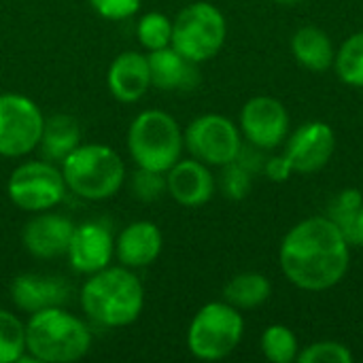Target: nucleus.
I'll list each match as a JSON object with an SVG mask.
<instances>
[{
  "mask_svg": "<svg viewBox=\"0 0 363 363\" xmlns=\"http://www.w3.org/2000/svg\"><path fill=\"white\" fill-rule=\"evenodd\" d=\"M359 206H363V194L355 187H347L342 191H338L332 202H330V208H328V217L338 223L340 219H345L347 215L355 213Z\"/></svg>",
  "mask_w": 363,
  "mask_h": 363,
  "instance_id": "31",
  "label": "nucleus"
},
{
  "mask_svg": "<svg viewBox=\"0 0 363 363\" xmlns=\"http://www.w3.org/2000/svg\"><path fill=\"white\" fill-rule=\"evenodd\" d=\"M291 53L306 70L325 72L334 66L336 47L330 34L317 26H302L291 36Z\"/></svg>",
  "mask_w": 363,
  "mask_h": 363,
  "instance_id": "20",
  "label": "nucleus"
},
{
  "mask_svg": "<svg viewBox=\"0 0 363 363\" xmlns=\"http://www.w3.org/2000/svg\"><path fill=\"white\" fill-rule=\"evenodd\" d=\"M238 128L249 145L270 151L285 143L289 132V113L281 100L272 96H255L240 108Z\"/></svg>",
  "mask_w": 363,
  "mask_h": 363,
  "instance_id": "11",
  "label": "nucleus"
},
{
  "mask_svg": "<svg viewBox=\"0 0 363 363\" xmlns=\"http://www.w3.org/2000/svg\"><path fill=\"white\" fill-rule=\"evenodd\" d=\"M274 2H279V4H298L302 0H274Z\"/></svg>",
  "mask_w": 363,
  "mask_h": 363,
  "instance_id": "34",
  "label": "nucleus"
},
{
  "mask_svg": "<svg viewBox=\"0 0 363 363\" xmlns=\"http://www.w3.org/2000/svg\"><path fill=\"white\" fill-rule=\"evenodd\" d=\"M245 334V319L238 308L223 302L204 304L187 328V349L196 359L219 362L236 351Z\"/></svg>",
  "mask_w": 363,
  "mask_h": 363,
  "instance_id": "6",
  "label": "nucleus"
},
{
  "mask_svg": "<svg viewBox=\"0 0 363 363\" xmlns=\"http://www.w3.org/2000/svg\"><path fill=\"white\" fill-rule=\"evenodd\" d=\"M130 191L140 202H155L168 194L166 172H155L147 168H136L130 177Z\"/></svg>",
  "mask_w": 363,
  "mask_h": 363,
  "instance_id": "28",
  "label": "nucleus"
},
{
  "mask_svg": "<svg viewBox=\"0 0 363 363\" xmlns=\"http://www.w3.org/2000/svg\"><path fill=\"white\" fill-rule=\"evenodd\" d=\"M81 145V123L72 115H51L43 123L38 149L45 160L60 162Z\"/></svg>",
  "mask_w": 363,
  "mask_h": 363,
  "instance_id": "21",
  "label": "nucleus"
},
{
  "mask_svg": "<svg viewBox=\"0 0 363 363\" xmlns=\"http://www.w3.org/2000/svg\"><path fill=\"white\" fill-rule=\"evenodd\" d=\"M143 0H89L91 9L111 21H121V19H130L138 13Z\"/></svg>",
  "mask_w": 363,
  "mask_h": 363,
  "instance_id": "30",
  "label": "nucleus"
},
{
  "mask_svg": "<svg viewBox=\"0 0 363 363\" xmlns=\"http://www.w3.org/2000/svg\"><path fill=\"white\" fill-rule=\"evenodd\" d=\"M279 264L285 279L304 291H328L342 283L351 266V245L328 217H308L283 238Z\"/></svg>",
  "mask_w": 363,
  "mask_h": 363,
  "instance_id": "1",
  "label": "nucleus"
},
{
  "mask_svg": "<svg viewBox=\"0 0 363 363\" xmlns=\"http://www.w3.org/2000/svg\"><path fill=\"white\" fill-rule=\"evenodd\" d=\"M106 85L115 100L125 102V104L138 102L151 87V72H149L147 55L138 51L119 53L108 66Z\"/></svg>",
  "mask_w": 363,
  "mask_h": 363,
  "instance_id": "17",
  "label": "nucleus"
},
{
  "mask_svg": "<svg viewBox=\"0 0 363 363\" xmlns=\"http://www.w3.org/2000/svg\"><path fill=\"white\" fill-rule=\"evenodd\" d=\"M334 70L345 85L363 87V32L351 34L336 49Z\"/></svg>",
  "mask_w": 363,
  "mask_h": 363,
  "instance_id": "23",
  "label": "nucleus"
},
{
  "mask_svg": "<svg viewBox=\"0 0 363 363\" xmlns=\"http://www.w3.org/2000/svg\"><path fill=\"white\" fill-rule=\"evenodd\" d=\"M91 349L89 328L64 306L32 313L26 323V351L34 362H79Z\"/></svg>",
  "mask_w": 363,
  "mask_h": 363,
  "instance_id": "3",
  "label": "nucleus"
},
{
  "mask_svg": "<svg viewBox=\"0 0 363 363\" xmlns=\"http://www.w3.org/2000/svg\"><path fill=\"white\" fill-rule=\"evenodd\" d=\"M45 117L34 100L21 94H0V155L23 157L38 147Z\"/></svg>",
  "mask_w": 363,
  "mask_h": 363,
  "instance_id": "10",
  "label": "nucleus"
},
{
  "mask_svg": "<svg viewBox=\"0 0 363 363\" xmlns=\"http://www.w3.org/2000/svg\"><path fill=\"white\" fill-rule=\"evenodd\" d=\"M11 300L23 313H38L53 306H64L70 300V285L62 277L51 274H19L11 283Z\"/></svg>",
  "mask_w": 363,
  "mask_h": 363,
  "instance_id": "15",
  "label": "nucleus"
},
{
  "mask_svg": "<svg viewBox=\"0 0 363 363\" xmlns=\"http://www.w3.org/2000/svg\"><path fill=\"white\" fill-rule=\"evenodd\" d=\"M74 232V223L57 213H36L21 232V240L26 251L38 259H53L66 255L70 238Z\"/></svg>",
  "mask_w": 363,
  "mask_h": 363,
  "instance_id": "14",
  "label": "nucleus"
},
{
  "mask_svg": "<svg viewBox=\"0 0 363 363\" xmlns=\"http://www.w3.org/2000/svg\"><path fill=\"white\" fill-rule=\"evenodd\" d=\"M149 72L151 85L162 91H189L200 83L198 64L183 57L172 45L149 51Z\"/></svg>",
  "mask_w": 363,
  "mask_h": 363,
  "instance_id": "19",
  "label": "nucleus"
},
{
  "mask_svg": "<svg viewBox=\"0 0 363 363\" xmlns=\"http://www.w3.org/2000/svg\"><path fill=\"white\" fill-rule=\"evenodd\" d=\"M300 363H353L355 362V355L353 351L338 342V340H319V342H313L308 347H304L300 353H298V359Z\"/></svg>",
  "mask_w": 363,
  "mask_h": 363,
  "instance_id": "27",
  "label": "nucleus"
},
{
  "mask_svg": "<svg viewBox=\"0 0 363 363\" xmlns=\"http://www.w3.org/2000/svg\"><path fill=\"white\" fill-rule=\"evenodd\" d=\"M183 149V130L166 111H143L128 128V153L138 168L168 172L181 160Z\"/></svg>",
  "mask_w": 363,
  "mask_h": 363,
  "instance_id": "5",
  "label": "nucleus"
},
{
  "mask_svg": "<svg viewBox=\"0 0 363 363\" xmlns=\"http://www.w3.org/2000/svg\"><path fill=\"white\" fill-rule=\"evenodd\" d=\"M351 247H363V206L336 223Z\"/></svg>",
  "mask_w": 363,
  "mask_h": 363,
  "instance_id": "32",
  "label": "nucleus"
},
{
  "mask_svg": "<svg viewBox=\"0 0 363 363\" xmlns=\"http://www.w3.org/2000/svg\"><path fill=\"white\" fill-rule=\"evenodd\" d=\"M264 174L272 183H285L294 174V168H291V164L287 162L285 155H272V157H268L264 162Z\"/></svg>",
  "mask_w": 363,
  "mask_h": 363,
  "instance_id": "33",
  "label": "nucleus"
},
{
  "mask_svg": "<svg viewBox=\"0 0 363 363\" xmlns=\"http://www.w3.org/2000/svg\"><path fill=\"white\" fill-rule=\"evenodd\" d=\"M68 185L62 168L49 160H32L19 164L6 183L11 202L28 213H43L55 208L66 198Z\"/></svg>",
  "mask_w": 363,
  "mask_h": 363,
  "instance_id": "8",
  "label": "nucleus"
},
{
  "mask_svg": "<svg viewBox=\"0 0 363 363\" xmlns=\"http://www.w3.org/2000/svg\"><path fill=\"white\" fill-rule=\"evenodd\" d=\"M221 191L225 198L230 200H245L251 191V185H253V172L249 168H245L240 162H230L223 166V172H221Z\"/></svg>",
  "mask_w": 363,
  "mask_h": 363,
  "instance_id": "29",
  "label": "nucleus"
},
{
  "mask_svg": "<svg viewBox=\"0 0 363 363\" xmlns=\"http://www.w3.org/2000/svg\"><path fill=\"white\" fill-rule=\"evenodd\" d=\"M136 36L140 45L149 51L164 49L172 40V21L157 11L145 13L136 23Z\"/></svg>",
  "mask_w": 363,
  "mask_h": 363,
  "instance_id": "26",
  "label": "nucleus"
},
{
  "mask_svg": "<svg viewBox=\"0 0 363 363\" xmlns=\"http://www.w3.org/2000/svg\"><path fill=\"white\" fill-rule=\"evenodd\" d=\"M336 134L325 121H306L302 123L285 145V157L291 164L294 172L313 174L321 170L334 155Z\"/></svg>",
  "mask_w": 363,
  "mask_h": 363,
  "instance_id": "12",
  "label": "nucleus"
},
{
  "mask_svg": "<svg viewBox=\"0 0 363 363\" xmlns=\"http://www.w3.org/2000/svg\"><path fill=\"white\" fill-rule=\"evenodd\" d=\"M272 296V283L259 272H240L223 287V300L238 311H251L266 304Z\"/></svg>",
  "mask_w": 363,
  "mask_h": 363,
  "instance_id": "22",
  "label": "nucleus"
},
{
  "mask_svg": "<svg viewBox=\"0 0 363 363\" xmlns=\"http://www.w3.org/2000/svg\"><path fill=\"white\" fill-rule=\"evenodd\" d=\"M164 247L160 228L153 221H134L125 225L115 240V257L121 266L138 270L151 266Z\"/></svg>",
  "mask_w": 363,
  "mask_h": 363,
  "instance_id": "18",
  "label": "nucleus"
},
{
  "mask_svg": "<svg viewBox=\"0 0 363 363\" xmlns=\"http://www.w3.org/2000/svg\"><path fill=\"white\" fill-rule=\"evenodd\" d=\"M26 355V323L0 308V363L21 362Z\"/></svg>",
  "mask_w": 363,
  "mask_h": 363,
  "instance_id": "25",
  "label": "nucleus"
},
{
  "mask_svg": "<svg viewBox=\"0 0 363 363\" xmlns=\"http://www.w3.org/2000/svg\"><path fill=\"white\" fill-rule=\"evenodd\" d=\"M62 174L74 196L100 202L113 198L121 189L125 166L115 149L98 143H81L62 160Z\"/></svg>",
  "mask_w": 363,
  "mask_h": 363,
  "instance_id": "4",
  "label": "nucleus"
},
{
  "mask_svg": "<svg viewBox=\"0 0 363 363\" xmlns=\"http://www.w3.org/2000/svg\"><path fill=\"white\" fill-rule=\"evenodd\" d=\"M298 336L287 325H268L262 334V353L272 363H291L298 359Z\"/></svg>",
  "mask_w": 363,
  "mask_h": 363,
  "instance_id": "24",
  "label": "nucleus"
},
{
  "mask_svg": "<svg viewBox=\"0 0 363 363\" xmlns=\"http://www.w3.org/2000/svg\"><path fill=\"white\" fill-rule=\"evenodd\" d=\"M183 140L191 157L217 168H223L225 164L234 162L242 149L240 128L219 113H206L196 117L183 132Z\"/></svg>",
  "mask_w": 363,
  "mask_h": 363,
  "instance_id": "9",
  "label": "nucleus"
},
{
  "mask_svg": "<svg viewBox=\"0 0 363 363\" xmlns=\"http://www.w3.org/2000/svg\"><path fill=\"white\" fill-rule=\"evenodd\" d=\"M66 255L72 270L79 274H94L111 266L115 255V238L111 228L104 221H85L74 225Z\"/></svg>",
  "mask_w": 363,
  "mask_h": 363,
  "instance_id": "13",
  "label": "nucleus"
},
{
  "mask_svg": "<svg viewBox=\"0 0 363 363\" xmlns=\"http://www.w3.org/2000/svg\"><path fill=\"white\" fill-rule=\"evenodd\" d=\"M166 185L172 200L189 208L206 204L215 194V177L211 168L196 157L179 160L166 172Z\"/></svg>",
  "mask_w": 363,
  "mask_h": 363,
  "instance_id": "16",
  "label": "nucleus"
},
{
  "mask_svg": "<svg viewBox=\"0 0 363 363\" xmlns=\"http://www.w3.org/2000/svg\"><path fill=\"white\" fill-rule=\"evenodd\" d=\"M228 36L223 13L211 2L187 4L172 21L170 45L189 62L202 64L213 60Z\"/></svg>",
  "mask_w": 363,
  "mask_h": 363,
  "instance_id": "7",
  "label": "nucleus"
},
{
  "mask_svg": "<svg viewBox=\"0 0 363 363\" xmlns=\"http://www.w3.org/2000/svg\"><path fill=\"white\" fill-rule=\"evenodd\" d=\"M85 315L104 328H125L134 323L145 306V289L132 268L106 266L85 281L81 289Z\"/></svg>",
  "mask_w": 363,
  "mask_h": 363,
  "instance_id": "2",
  "label": "nucleus"
}]
</instances>
